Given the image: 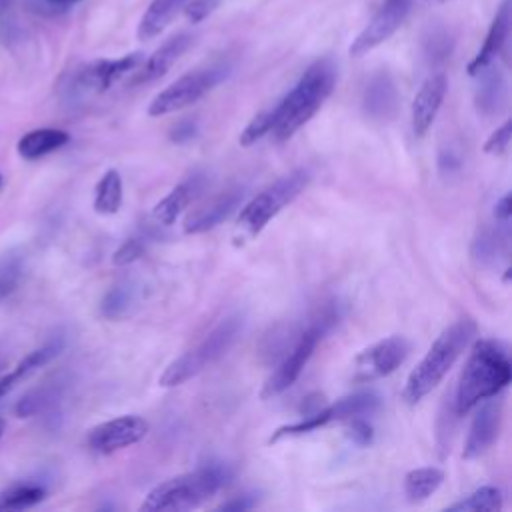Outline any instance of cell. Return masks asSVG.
<instances>
[{
	"label": "cell",
	"mask_w": 512,
	"mask_h": 512,
	"mask_svg": "<svg viewBox=\"0 0 512 512\" xmlns=\"http://www.w3.org/2000/svg\"><path fill=\"white\" fill-rule=\"evenodd\" d=\"M380 406V398L376 392L368 390V392H356L350 396H344L340 400H336L330 406H322L318 412L304 416L300 422H292L286 426H280L274 430V434L270 436V442H278L282 438H290V436H300V434H308L312 430L324 428L332 422L338 420H348L354 416H368L372 412H376Z\"/></svg>",
	"instance_id": "9c48e42d"
},
{
	"label": "cell",
	"mask_w": 512,
	"mask_h": 512,
	"mask_svg": "<svg viewBox=\"0 0 512 512\" xmlns=\"http://www.w3.org/2000/svg\"><path fill=\"white\" fill-rule=\"evenodd\" d=\"M448 90V80L442 72L432 74L428 80H424V84L420 86V90L416 92L414 100H412V114H410V124H412V132L414 136H424L432 122L436 120V114L444 102Z\"/></svg>",
	"instance_id": "9a60e30c"
},
{
	"label": "cell",
	"mask_w": 512,
	"mask_h": 512,
	"mask_svg": "<svg viewBox=\"0 0 512 512\" xmlns=\"http://www.w3.org/2000/svg\"><path fill=\"white\" fill-rule=\"evenodd\" d=\"M442 480L444 472L436 466L416 468L404 476V492L410 502H422L440 488Z\"/></svg>",
	"instance_id": "484cf974"
},
{
	"label": "cell",
	"mask_w": 512,
	"mask_h": 512,
	"mask_svg": "<svg viewBox=\"0 0 512 512\" xmlns=\"http://www.w3.org/2000/svg\"><path fill=\"white\" fill-rule=\"evenodd\" d=\"M184 2L186 0H152L140 18L138 38L150 40V38L158 36L172 22V18L180 12Z\"/></svg>",
	"instance_id": "7402d4cb"
},
{
	"label": "cell",
	"mask_w": 512,
	"mask_h": 512,
	"mask_svg": "<svg viewBox=\"0 0 512 512\" xmlns=\"http://www.w3.org/2000/svg\"><path fill=\"white\" fill-rule=\"evenodd\" d=\"M474 334L476 324L470 318H460L432 342L424 358L406 378L402 390V398L406 400V404H418L442 382V378L454 366V362L464 352Z\"/></svg>",
	"instance_id": "3957f363"
},
{
	"label": "cell",
	"mask_w": 512,
	"mask_h": 512,
	"mask_svg": "<svg viewBox=\"0 0 512 512\" xmlns=\"http://www.w3.org/2000/svg\"><path fill=\"white\" fill-rule=\"evenodd\" d=\"M144 246H146L144 238H140V236H130V238H126V240L116 248V252L112 254V262H114L116 266L132 264L134 260H138V258L142 256Z\"/></svg>",
	"instance_id": "d6a6232c"
},
{
	"label": "cell",
	"mask_w": 512,
	"mask_h": 512,
	"mask_svg": "<svg viewBox=\"0 0 512 512\" xmlns=\"http://www.w3.org/2000/svg\"><path fill=\"white\" fill-rule=\"evenodd\" d=\"M50 6H54V8H68V6H72V4H76V2H80V0H46Z\"/></svg>",
	"instance_id": "b9f144b4"
},
{
	"label": "cell",
	"mask_w": 512,
	"mask_h": 512,
	"mask_svg": "<svg viewBox=\"0 0 512 512\" xmlns=\"http://www.w3.org/2000/svg\"><path fill=\"white\" fill-rule=\"evenodd\" d=\"M308 182L310 172L306 168H298L278 178L272 186L254 196L236 218L232 232L234 246H244L246 242L256 238L284 206H288L300 192H304Z\"/></svg>",
	"instance_id": "5b68a950"
},
{
	"label": "cell",
	"mask_w": 512,
	"mask_h": 512,
	"mask_svg": "<svg viewBox=\"0 0 512 512\" xmlns=\"http://www.w3.org/2000/svg\"><path fill=\"white\" fill-rule=\"evenodd\" d=\"M512 364L498 340H478L464 364L454 396V412L464 416L486 398H494L510 384Z\"/></svg>",
	"instance_id": "7a4b0ae2"
},
{
	"label": "cell",
	"mask_w": 512,
	"mask_h": 512,
	"mask_svg": "<svg viewBox=\"0 0 512 512\" xmlns=\"http://www.w3.org/2000/svg\"><path fill=\"white\" fill-rule=\"evenodd\" d=\"M438 164H440V168H442L444 172H454L456 168H460V156H458L452 148L442 150V152H440V158H438Z\"/></svg>",
	"instance_id": "f35d334b"
},
{
	"label": "cell",
	"mask_w": 512,
	"mask_h": 512,
	"mask_svg": "<svg viewBox=\"0 0 512 512\" xmlns=\"http://www.w3.org/2000/svg\"><path fill=\"white\" fill-rule=\"evenodd\" d=\"M410 344L404 336H388L354 358V382H372L392 374L408 356Z\"/></svg>",
	"instance_id": "30bf717a"
},
{
	"label": "cell",
	"mask_w": 512,
	"mask_h": 512,
	"mask_svg": "<svg viewBox=\"0 0 512 512\" xmlns=\"http://www.w3.org/2000/svg\"><path fill=\"white\" fill-rule=\"evenodd\" d=\"M242 196H244L242 190H228V192L220 194L218 198L208 202L204 208H200L186 220L184 232L200 234V232H206V230L218 226L222 220H226L238 208V204L242 202Z\"/></svg>",
	"instance_id": "ffe728a7"
},
{
	"label": "cell",
	"mask_w": 512,
	"mask_h": 512,
	"mask_svg": "<svg viewBox=\"0 0 512 512\" xmlns=\"http://www.w3.org/2000/svg\"><path fill=\"white\" fill-rule=\"evenodd\" d=\"M70 142V134L60 128H36L26 132L18 144L16 152L24 160H38Z\"/></svg>",
	"instance_id": "44dd1931"
},
{
	"label": "cell",
	"mask_w": 512,
	"mask_h": 512,
	"mask_svg": "<svg viewBox=\"0 0 512 512\" xmlns=\"http://www.w3.org/2000/svg\"><path fill=\"white\" fill-rule=\"evenodd\" d=\"M428 2H436L438 4V2H448V0H428Z\"/></svg>",
	"instance_id": "f6af8a7d"
},
{
	"label": "cell",
	"mask_w": 512,
	"mask_h": 512,
	"mask_svg": "<svg viewBox=\"0 0 512 512\" xmlns=\"http://www.w3.org/2000/svg\"><path fill=\"white\" fill-rule=\"evenodd\" d=\"M192 194H194V182L192 180L174 186L160 202L154 204V208H152L154 220L164 224V226L174 224L176 218L184 212V208L192 200Z\"/></svg>",
	"instance_id": "cb8c5ba5"
},
{
	"label": "cell",
	"mask_w": 512,
	"mask_h": 512,
	"mask_svg": "<svg viewBox=\"0 0 512 512\" xmlns=\"http://www.w3.org/2000/svg\"><path fill=\"white\" fill-rule=\"evenodd\" d=\"M496 228H486L478 234L472 246V254L480 262H492L508 244V222L496 220Z\"/></svg>",
	"instance_id": "f1b7e54d"
},
{
	"label": "cell",
	"mask_w": 512,
	"mask_h": 512,
	"mask_svg": "<svg viewBox=\"0 0 512 512\" xmlns=\"http://www.w3.org/2000/svg\"><path fill=\"white\" fill-rule=\"evenodd\" d=\"M226 78V66H206L192 72H186L162 92H158L148 104V116H164L170 112H178L196 100H200L206 92H210L218 82Z\"/></svg>",
	"instance_id": "ba28073f"
},
{
	"label": "cell",
	"mask_w": 512,
	"mask_h": 512,
	"mask_svg": "<svg viewBox=\"0 0 512 512\" xmlns=\"http://www.w3.org/2000/svg\"><path fill=\"white\" fill-rule=\"evenodd\" d=\"M510 136H512V120H506L500 128H496L488 140L484 142V152L486 154H502L508 150V144H510Z\"/></svg>",
	"instance_id": "836d02e7"
},
{
	"label": "cell",
	"mask_w": 512,
	"mask_h": 512,
	"mask_svg": "<svg viewBox=\"0 0 512 512\" xmlns=\"http://www.w3.org/2000/svg\"><path fill=\"white\" fill-rule=\"evenodd\" d=\"M338 318H340V312H338L336 304H326L322 310L316 312V316L310 320V324L296 336L290 350L282 354V360H280L278 368L266 380V384L260 392V396L264 400L282 394L284 390H288L298 380L304 366L312 358L318 342L338 322Z\"/></svg>",
	"instance_id": "52a82bcc"
},
{
	"label": "cell",
	"mask_w": 512,
	"mask_h": 512,
	"mask_svg": "<svg viewBox=\"0 0 512 512\" xmlns=\"http://www.w3.org/2000/svg\"><path fill=\"white\" fill-rule=\"evenodd\" d=\"M322 408V396H318V394H314V396H308L306 398V402L302 404V414L304 416H310V414H314V412H318Z\"/></svg>",
	"instance_id": "60d3db41"
},
{
	"label": "cell",
	"mask_w": 512,
	"mask_h": 512,
	"mask_svg": "<svg viewBox=\"0 0 512 512\" xmlns=\"http://www.w3.org/2000/svg\"><path fill=\"white\" fill-rule=\"evenodd\" d=\"M46 488L40 484H14L0 492V510H24L40 504Z\"/></svg>",
	"instance_id": "f546056e"
},
{
	"label": "cell",
	"mask_w": 512,
	"mask_h": 512,
	"mask_svg": "<svg viewBox=\"0 0 512 512\" xmlns=\"http://www.w3.org/2000/svg\"><path fill=\"white\" fill-rule=\"evenodd\" d=\"M336 82L334 64L328 58L316 60L300 76L296 86L278 100L272 108H266L270 122V134L276 142L290 140L324 104Z\"/></svg>",
	"instance_id": "6da1fadb"
},
{
	"label": "cell",
	"mask_w": 512,
	"mask_h": 512,
	"mask_svg": "<svg viewBox=\"0 0 512 512\" xmlns=\"http://www.w3.org/2000/svg\"><path fill=\"white\" fill-rule=\"evenodd\" d=\"M484 404L472 418V424L468 428V436L464 442L462 458L474 460L482 456L496 440L498 430H500V420H502V406L496 400H482Z\"/></svg>",
	"instance_id": "5bb4252c"
},
{
	"label": "cell",
	"mask_w": 512,
	"mask_h": 512,
	"mask_svg": "<svg viewBox=\"0 0 512 512\" xmlns=\"http://www.w3.org/2000/svg\"><path fill=\"white\" fill-rule=\"evenodd\" d=\"M242 324L244 320L238 314L224 318L194 348L186 350L182 356L170 362L160 374L158 384L166 388L180 386L186 380L200 374L202 370H206L210 364H214L220 356H224L232 348V344L238 340L242 332Z\"/></svg>",
	"instance_id": "8992f818"
},
{
	"label": "cell",
	"mask_w": 512,
	"mask_h": 512,
	"mask_svg": "<svg viewBox=\"0 0 512 512\" xmlns=\"http://www.w3.org/2000/svg\"><path fill=\"white\" fill-rule=\"evenodd\" d=\"M510 214H512V198L510 194L502 196L496 206H494V218L500 220V222H508L510 220Z\"/></svg>",
	"instance_id": "ab89813d"
},
{
	"label": "cell",
	"mask_w": 512,
	"mask_h": 512,
	"mask_svg": "<svg viewBox=\"0 0 512 512\" xmlns=\"http://www.w3.org/2000/svg\"><path fill=\"white\" fill-rule=\"evenodd\" d=\"M350 424H348V438L360 446V448H366L372 444L374 440V430L370 426V422H366L362 416H354V418H348Z\"/></svg>",
	"instance_id": "e575fe53"
},
{
	"label": "cell",
	"mask_w": 512,
	"mask_h": 512,
	"mask_svg": "<svg viewBox=\"0 0 512 512\" xmlns=\"http://www.w3.org/2000/svg\"><path fill=\"white\" fill-rule=\"evenodd\" d=\"M122 206V178L118 170H106L94 190V210L98 214H116Z\"/></svg>",
	"instance_id": "4316f807"
},
{
	"label": "cell",
	"mask_w": 512,
	"mask_h": 512,
	"mask_svg": "<svg viewBox=\"0 0 512 512\" xmlns=\"http://www.w3.org/2000/svg\"><path fill=\"white\" fill-rule=\"evenodd\" d=\"M190 44H192L190 34H178L166 40L152 56H148V60L140 64V70L134 74L132 84H146L162 78L174 66V62L188 50Z\"/></svg>",
	"instance_id": "e0dca14e"
},
{
	"label": "cell",
	"mask_w": 512,
	"mask_h": 512,
	"mask_svg": "<svg viewBox=\"0 0 512 512\" xmlns=\"http://www.w3.org/2000/svg\"><path fill=\"white\" fill-rule=\"evenodd\" d=\"M502 508V492L496 486H480L466 498L448 506L450 512H498Z\"/></svg>",
	"instance_id": "83f0119b"
},
{
	"label": "cell",
	"mask_w": 512,
	"mask_h": 512,
	"mask_svg": "<svg viewBox=\"0 0 512 512\" xmlns=\"http://www.w3.org/2000/svg\"><path fill=\"white\" fill-rule=\"evenodd\" d=\"M22 260L18 256H6L0 260V302L8 298L20 284Z\"/></svg>",
	"instance_id": "1f68e13d"
},
{
	"label": "cell",
	"mask_w": 512,
	"mask_h": 512,
	"mask_svg": "<svg viewBox=\"0 0 512 512\" xmlns=\"http://www.w3.org/2000/svg\"><path fill=\"white\" fill-rule=\"evenodd\" d=\"M138 306V288L124 280L108 288L100 302V314L106 320H122L132 314V310Z\"/></svg>",
	"instance_id": "603a6c76"
},
{
	"label": "cell",
	"mask_w": 512,
	"mask_h": 512,
	"mask_svg": "<svg viewBox=\"0 0 512 512\" xmlns=\"http://www.w3.org/2000/svg\"><path fill=\"white\" fill-rule=\"evenodd\" d=\"M480 74H482V82L476 92V108H478V112H482L486 116L498 114V110L502 108V104L506 100L504 76L498 70L496 72L482 70Z\"/></svg>",
	"instance_id": "d4e9b609"
},
{
	"label": "cell",
	"mask_w": 512,
	"mask_h": 512,
	"mask_svg": "<svg viewBox=\"0 0 512 512\" xmlns=\"http://www.w3.org/2000/svg\"><path fill=\"white\" fill-rule=\"evenodd\" d=\"M252 506H256V496L254 494H242V496H238L230 502L220 504L218 510H248Z\"/></svg>",
	"instance_id": "74e56055"
},
{
	"label": "cell",
	"mask_w": 512,
	"mask_h": 512,
	"mask_svg": "<svg viewBox=\"0 0 512 512\" xmlns=\"http://www.w3.org/2000/svg\"><path fill=\"white\" fill-rule=\"evenodd\" d=\"M64 348V340L62 338H54L50 342H46L44 346L28 352L6 376L0 378V400L12 392L22 380H26L28 376H32L38 368L46 366L48 362H52Z\"/></svg>",
	"instance_id": "d6986e66"
},
{
	"label": "cell",
	"mask_w": 512,
	"mask_h": 512,
	"mask_svg": "<svg viewBox=\"0 0 512 512\" xmlns=\"http://www.w3.org/2000/svg\"><path fill=\"white\" fill-rule=\"evenodd\" d=\"M398 106V92L388 72H376L362 94V110L368 118L386 122L394 116Z\"/></svg>",
	"instance_id": "2e32d148"
},
{
	"label": "cell",
	"mask_w": 512,
	"mask_h": 512,
	"mask_svg": "<svg viewBox=\"0 0 512 512\" xmlns=\"http://www.w3.org/2000/svg\"><path fill=\"white\" fill-rule=\"evenodd\" d=\"M4 430H6V422H4V418H0V438H2Z\"/></svg>",
	"instance_id": "ee69618b"
},
{
	"label": "cell",
	"mask_w": 512,
	"mask_h": 512,
	"mask_svg": "<svg viewBox=\"0 0 512 512\" xmlns=\"http://www.w3.org/2000/svg\"><path fill=\"white\" fill-rule=\"evenodd\" d=\"M216 6V0H194L188 8H186V14L192 22H200L204 20Z\"/></svg>",
	"instance_id": "d590c367"
},
{
	"label": "cell",
	"mask_w": 512,
	"mask_h": 512,
	"mask_svg": "<svg viewBox=\"0 0 512 512\" xmlns=\"http://www.w3.org/2000/svg\"><path fill=\"white\" fill-rule=\"evenodd\" d=\"M142 64V54H126L114 60H96L86 64L74 78V86L82 92H106L128 72L136 70Z\"/></svg>",
	"instance_id": "4fadbf2b"
},
{
	"label": "cell",
	"mask_w": 512,
	"mask_h": 512,
	"mask_svg": "<svg viewBox=\"0 0 512 512\" xmlns=\"http://www.w3.org/2000/svg\"><path fill=\"white\" fill-rule=\"evenodd\" d=\"M0 184H2V176H0Z\"/></svg>",
	"instance_id": "bcb514c9"
},
{
	"label": "cell",
	"mask_w": 512,
	"mask_h": 512,
	"mask_svg": "<svg viewBox=\"0 0 512 512\" xmlns=\"http://www.w3.org/2000/svg\"><path fill=\"white\" fill-rule=\"evenodd\" d=\"M14 6V0H0V14H8Z\"/></svg>",
	"instance_id": "7bdbcfd3"
},
{
	"label": "cell",
	"mask_w": 512,
	"mask_h": 512,
	"mask_svg": "<svg viewBox=\"0 0 512 512\" xmlns=\"http://www.w3.org/2000/svg\"><path fill=\"white\" fill-rule=\"evenodd\" d=\"M510 32V0H504L488 28V34L484 38L482 48L478 50V54L474 56V60L468 64V74L476 76L480 74L484 68H488L496 56L502 52L506 38Z\"/></svg>",
	"instance_id": "ac0fdd59"
},
{
	"label": "cell",
	"mask_w": 512,
	"mask_h": 512,
	"mask_svg": "<svg viewBox=\"0 0 512 512\" xmlns=\"http://www.w3.org/2000/svg\"><path fill=\"white\" fill-rule=\"evenodd\" d=\"M56 398H58L56 386H40V388L30 390L28 394H24V396L16 402L14 412H16V416H20V418H28V416H34V414L46 410L50 404H54Z\"/></svg>",
	"instance_id": "4dcf8cb0"
},
{
	"label": "cell",
	"mask_w": 512,
	"mask_h": 512,
	"mask_svg": "<svg viewBox=\"0 0 512 512\" xmlns=\"http://www.w3.org/2000/svg\"><path fill=\"white\" fill-rule=\"evenodd\" d=\"M230 478V472L220 464L202 466L168 478L154 486L140 504L142 512H180L192 510L208 502Z\"/></svg>",
	"instance_id": "277c9868"
},
{
	"label": "cell",
	"mask_w": 512,
	"mask_h": 512,
	"mask_svg": "<svg viewBox=\"0 0 512 512\" xmlns=\"http://www.w3.org/2000/svg\"><path fill=\"white\" fill-rule=\"evenodd\" d=\"M148 434V422L136 414L118 416L94 426L88 432V446L98 454H112L140 442Z\"/></svg>",
	"instance_id": "7c38bea8"
},
{
	"label": "cell",
	"mask_w": 512,
	"mask_h": 512,
	"mask_svg": "<svg viewBox=\"0 0 512 512\" xmlns=\"http://www.w3.org/2000/svg\"><path fill=\"white\" fill-rule=\"evenodd\" d=\"M410 12V0H384L372 20L362 28V32L350 44V56L360 58L386 42L406 20Z\"/></svg>",
	"instance_id": "8fae6325"
},
{
	"label": "cell",
	"mask_w": 512,
	"mask_h": 512,
	"mask_svg": "<svg viewBox=\"0 0 512 512\" xmlns=\"http://www.w3.org/2000/svg\"><path fill=\"white\" fill-rule=\"evenodd\" d=\"M196 136V124L192 120H182L180 124L174 126V130L170 132V140L176 144H184L188 140H192Z\"/></svg>",
	"instance_id": "8d00e7d4"
}]
</instances>
